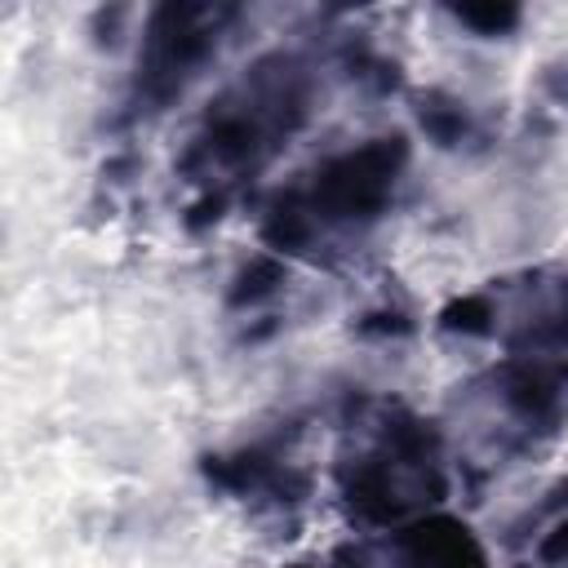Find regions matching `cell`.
<instances>
[{"instance_id": "6da1fadb", "label": "cell", "mask_w": 568, "mask_h": 568, "mask_svg": "<svg viewBox=\"0 0 568 568\" xmlns=\"http://www.w3.org/2000/svg\"><path fill=\"white\" fill-rule=\"evenodd\" d=\"M404 164H408V146L399 133L368 138V142L324 160L311 173V186L302 195L280 200L266 213L262 235L280 253H297L320 226H368L390 204Z\"/></svg>"}, {"instance_id": "7a4b0ae2", "label": "cell", "mask_w": 568, "mask_h": 568, "mask_svg": "<svg viewBox=\"0 0 568 568\" xmlns=\"http://www.w3.org/2000/svg\"><path fill=\"white\" fill-rule=\"evenodd\" d=\"M217 40V13L213 9H155L151 31L142 36L138 53V89L146 102L173 98L195 67L209 58Z\"/></svg>"}, {"instance_id": "3957f363", "label": "cell", "mask_w": 568, "mask_h": 568, "mask_svg": "<svg viewBox=\"0 0 568 568\" xmlns=\"http://www.w3.org/2000/svg\"><path fill=\"white\" fill-rule=\"evenodd\" d=\"M390 568H488V564L466 524H457L448 515H430V519H417L413 528L395 532Z\"/></svg>"}, {"instance_id": "277c9868", "label": "cell", "mask_w": 568, "mask_h": 568, "mask_svg": "<svg viewBox=\"0 0 568 568\" xmlns=\"http://www.w3.org/2000/svg\"><path fill=\"white\" fill-rule=\"evenodd\" d=\"M422 129L435 138V142H457L462 133H466V111H462V102H444L439 93H430L426 102H422Z\"/></svg>"}, {"instance_id": "5b68a950", "label": "cell", "mask_w": 568, "mask_h": 568, "mask_svg": "<svg viewBox=\"0 0 568 568\" xmlns=\"http://www.w3.org/2000/svg\"><path fill=\"white\" fill-rule=\"evenodd\" d=\"M457 13V22H466V27H475V31H484V36H501V31H510L515 22H519V9L515 4H466V9H453Z\"/></svg>"}]
</instances>
